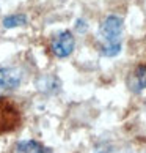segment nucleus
<instances>
[{
  "mask_svg": "<svg viewBox=\"0 0 146 153\" xmlns=\"http://www.w3.org/2000/svg\"><path fill=\"white\" fill-rule=\"evenodd\" d=\"M101 54L104 57H116L123 49V19L116 14H109L99 24Z\"/></svg>",
  "mask_w": 146,
  "mask_h": 153,
  "instance_id": "1",
  "label": "nucleus"
},
{
  "mask_svg": "<svg viewBox=\"0 0 146 153\" xmlns=\"http://www.w3.org/2000/svg\"><path fill=\"white\" fill-rule=\"evenodd\" d=\"M76 49V36L69 30H61L50 39V52L57 59H68Z\"/></svg>",
  "mask_w": 146,
  "mask_h": 153,
  "instance_id": "2",
  "label": "nucleus"
},
{
  "mask_svg": "<svg viewBox=\"0 0 146 153\" xmlns=\"http://www.w3.org/2000/svg\"><path fill=\"white\" fill-rule=\"evenodd\" d=\"M24 82V71L18 66L0 68V95L11 93L18 90Z\"/></svg>",
  "mask_w": 146,
  "mask_h": 153,
  "instance_id": "3",
  "label": "nucleus"
},
{
  "mask_svg": "<svg viewBox=\"0 0 146 153\" xmlns=\"http://www.w3.org/2000/svg\"><path fill=\"white\" fill-rule=\"evenodd\" d=\"M21 115L19 109L14 104H11L7 98H2L0 95V133L13 131L14 128L19 126Z\"/></svg>",
  "mask_w": 146,
  "mask_h": 153,
  "instance_id": "4",
  "label": "nucleus"
},
{
  "mask_svg": "<svg viewBox=\"0 0 146 153\" xmlns=\"http://www.w3.org/2000/svg\"><path fill=\"white\" fill-rule=\"evenodd\" d=\"M127 85L135 93H140V92H143V90H146V63L138 65L135 70L131 73Z\"/></svg>",
  "mask_w": 146,
  "mask_h": 153,
  "instance_id": "5",
  "label": "nucleus"
},
{
  "mask_svg": "<svg viewBox=\"0 0 146 153\" xmlns=\"http://www.w3.org/2000/svg\"><path fill=\"white\" fill-rule=\"evenodd\" d=\"M14 153H54L52 149H49L39 140L35 139H27V140H19L14 145Z\"/></svg>",
  "mask_w": 146,
  "mask_h": 153,
  "instance_id": "6",
  "label": "nucleus"
},
{
  "mask_svg": "<svg viewBox=\"0 0 146 153\" xmlns=\"http://www.w3.org/2000/svg\"><path fill=\"white\" fill-rule=\"evenodd\" d=\"M38 87L39 90H43L46 93H55L60 90V81L54 76H46L38 82Z\"/></svg>",
  "mask_w": 146,
  "mask_h": 153,
  "instance_id": "7",
  "label": "nucleus"
},
{
  "mask_svg": "<svg viewBox=\"0 0 146 153\" xmlns=\"http://www.w3.org/2000/svg\"><path fill=\"white\" fill-rule=\"evenodd\" d=\"M2 24L5 29H16V27H21V25H25L27 24V16L18 13V14H10L7 18H3Z\"/></svg>",
  "mask_w": 146,
  "mask_h": 153,
  "instance_id": "8",
  "label": "nucleus"
},
{
  "mask_svg": "<svg viewBox=\"0 0 146 153\" xmlns=\"http://www.w3.org/2000/svg\"><path fill=\"white\" fill-rule=\"evenodd\" d=\"M74 27H76V30L79 33H87V30H88V24H87L85 19H77Z\"/></svg>",
  "mask_w": 146,
  "mask_h": 153,
  "instance_id": "9",
  "label": "nucleus"
},
{
  "mask_svg": "<svg viewBox=\"0 0 146 153\" xmlns=\"http://www.w3.org/2000/svg\"><path fill=\"white\" fill-rule=\"evenodd\" d=\"M98 153H120V152H116L113 149H105V150H99Z\"/></svg>",
  "mask_w": 146,
  "mask_h": 153,
  "instance_id": "10",
  "label": "nucleus"
}]
</instances>
